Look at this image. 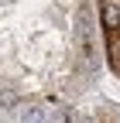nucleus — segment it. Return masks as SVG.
<instances>
[{"mask_svg": "<svg viewBox=\"0 0 120 123\" xmlns=\"http://www.w3.org/2000/svg\"><path fill=\"white\" fill-rule=\"evenodd\" d=\"M100 17L107 31H120V0H103L100 4Z\"/></svg>", "mask_w": 120, "mask_h": 123, "instance_id": "obj_1", "label": "nucleus"}, {"mask_svg": "<svg viewBox=\"0 0 120 123\" xmlns=\"http://www.w3.org/2000/svg\"><path fill=\"white\" fill-rule=\"evenodd\" d=\"M107 55L113 65L120 62V31H107Z\"/></svg>", "mask_w": 120, "mask_h": 123, "instance_id": "obj_2", "label": "nucleus"}, {"mask_svg": "<svg viewBox=\"0 0 120 123\" xmlns=\"http://www.w3.org/2000/svg\"><path fill=\"white\" fill-rule=\"evenodd\" d=\"M24 120H27V123H38V120H41V113H38V110H27V113H24Z\"/></svg>", "mask_w": 120, "mask_h": 123, "instance_id": "obj_3", "label": "nucleus"}, {"mask_svg": "<svg viewBox=\"0 0 120 123\" xmlns=\"http://www.w3.org/2000/svg\"><path fill=\"white\" fill-rule=\"evenodd\" d=\"M113 68H117V72H120V62H117V65H113Z\"/></svg>", "mask_w": 120, "mask_h": 123, "instance_id": "obj_4", "label": "nucleus"}]
</instances>
